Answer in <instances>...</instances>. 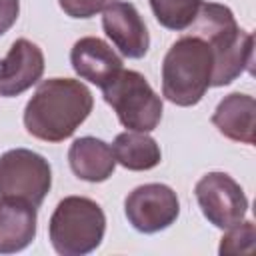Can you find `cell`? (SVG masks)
<instances>
[{
    "mask_svg": "<svg viewBox=\"0 0 256 256\" xmlns=\"http://www.w3.org/2000/svg\"><path fill=\"white\" fill-rule=\"evenodd\" d=\"M20 2L18 0H0V36L6 34L18 20Z\"/></svg>",
    "mask_w": 256,
    "mask_h": 256,
    "instance_id": "19",
    "label": "cell"
},
{
    "mask_svg": "<svg viewBox=\"0 0 256 256\" xmlns=\"http://www.w3.org/2000/svg\"><path fill=\"white\" fill-rule=\"evenodd\" d=\"M196 202L204 218L222 230L242 222L248 210V198L242 186L226 172H208L194 186Z\"/></svg>",
    "mask_w": 256,
    "mask_h": 256,
    "instance_id": "7",
    "label": "cell"
},
{
    "mask_svg": "<svg viewBox=\"0 0 256 256\" xmlns=\"http://www.w3.org/2000/svg\"><path fill=\"white\" fill-rule=\"evenodd\" d=\"M52 186V168L44 156L14 148L0 156V198H16L40 206Z\"/></svg>",
    "mask_w": 256,
    "mask_h": 256,
    "instance_id": "6",
    "label": "cell"
},
{
    "mask_svg": "<svg viewBox=\"0 0 256 256\" xmlns=\"http://www.w3.org/2000/svg\"><path fill=\"white\" fill-rule=\"evenodd\" d=\"M112 152L118 164L134 172L150 170L158 166L162 160L158 142L152 136H148V132H136V130H126L118 134L112 142Z\"/></svg>",
    "mask_w": 256,
    "mask_h": 256,
    "instance_id": "15",
    "label": "cell"
},
{
    "mask_svg": "<svg viewBox=\"0 0 256 256\" xmlns=\"http://www.w3.org/2000/svg\"><path fill=\"white\" fill-rule=\"evenodd\" d=\"M44 74V54L38 44L18 38L0 60V96L12 98L32 88Z\"/></svg>",
    "mask_w": 256,
    "mask_h": 256,
    "instance_id": "10",
    "label": "cell"
},
{
    "mask_svg": "<svg viewBox=\"0 0 256 256\" xmlns=\"http://www.w3.org/2000/svg\"><path fill=\"white\" fill-rule=\"evenodd\" d=\"M104 232V210L86 196L62 198L48 222L50 244L62 256H84L94 252L102 244Z\"/></svg>",
    "mask_w": 256,
    "mask_h": 256,
    "instance_id": "4",
    "label": "cell"
},
{
    "mask_svg": "<svg viewBox=\"0 0 256 256\" xmlns=\"http://www.w3.org/2000/svg\"><path fill=\"white\" fill-rule=\"evenodd\" d=\"M254 240H256V228L252 220H242L228 228V232L220 240L218 252L224 254H250L254 250Z\"/></svg>",
    "mask_w": 256,
    "mask_h": 256,
    "instance_id": "17",
    "label": "cell"
},
{
    "mask_svg": "<svg viewBox=\"0 0 256 256\" xmlns=\"http://www.w3.org/2000/svg\"><path fill=\"white\" fill-rule=\"evenodd\" d=\"M188 28V34L202 38L212 50V86H228L242 72H252L254 38L236 24V18L228 6L200 2L196 18Z\"/></svg>",
    "mask_w": 256,
    "mask_h": 256,
    "instance_id": "2",
    "label": "cell"
},
{
    "mask_svg": "<svg viewBox=\"0 0 256 256\" xmlns=\"http://www.w3.org/2000/svg\"><path fill=\"white\" fill-rule=\"evenodd\" d=\"M70 64L82 80H88L100 88L122 70V58L96 36H84L72 46Z\"/></svg>",
    "mask_w": 256,
    "mask_h": 256,
    "instance_id": "11",
    "label": "cell"
},
{
    "mask_svg": "<svg viewBox=\"0 0 256 256\" xmlns=\"http://www.w3.org/2000/svg\"><path fill=\"white\" fill-rule=\"evenodd\" d=\"M36 238V206L16 198H0V254L24 250Z\"/></svg>",
    "mask_w": 256,
    "mask_h": 256,
    "instance_id": "12",
    "label": "cell"
},
{
    "mask_svg": "<svg viewBox=\"0 0 256 256\" xmlns=\"http://www.w3.org/2000/svg\"><path fill=\"white\" fill-rule=\"evenodd\" d=\"M94 98L88 86L74 78H48L38 84L24 108L28 134L44 142H62L92 112Z\"/></svg>",
    "mask_w": 256,
    "mask_h": 256,
    "instance_id": "1",
    "label": "cell"
},
{
    "mask_svg": "<svg viewBox=\"0 0 256 256\" xmlns=\"http://www.w3.org/2000/svg\"><path fill=\"white\" fill-rule=\"evenodd\" d=\"M214 56L198 36L178 38L162 62V94L176 106H194L212 86Z\"/></svg>",
    "mask_w": 256,
    "mask_h": 256,
    "instance_id": "3",
    "label": "cell"
},
{
    "mask_svg": "<svg viewBox=\"0 0 256 256\" xmlns=\"http://www.w3.org/2000/svg\"><path fill=\"white\" fill-rule=\"evenodd\" d=\"M254 118L256 100L250 94L232 92L218 102L212 114V124L230 140L254 144Z\"/></svg>",
    "mask_w": 256,
    "mask_h": 256,
    "instance_id": "14",
    "label": "cell"
},
{
    "mask_svg": "<svg viewBox=\"0 0 256 256\" xmlns=\"http://www.w3.org/2000/svg\"><path fill=\"white\" fill-rule=\"evenodd\" d=\"M102 28L122 56L134 60L146 56L150 34L132 2L116 0L114 4H110L102 16Z\"/></svg>",
    "mask_w": 256,
    "mask_h": 256,
    "instance_id": "9",
    "label": "cell"
},
{
    "mask_svg": "<svg viewBox=\"0 0 256 256\" xmlns=\"http://www.w3.org/2000/svg\"><path fill=\"white\" fill-rule=\"evenodd\" d=\"M202 0H150V8L160 26L168 30H186L200 8Z\"/></svg>",
    "mask_w": 256,
    "mask_h": 256,
    "instance_id": "16",
    "label": "cell"
},
{
    "mask_svg": "<svg viewBox=\"0 0 256 256\" xmlns=\"http://www.w3.org/2000/svg\"><path fill=\"white\" fill-rule=\"evenodd\" d=\"M124 212L134 230L142 234H156L176 222L180 202L170 186L152 182L134 188L126 196Z\"/></svg>",
    "mask_w": 256,
    "mask_h": 256,
    "instance_id": "8",
    "label": "cell"
},
{
    "mask_svg": "<svg viewBox=\"0 0 256 256\" xmlns=\"http://www.w3.org/2000/svg\"><path fill=\"white\" fill-rule=\"evenodd\" d=\"M60 8L70 18H92L104 12L116 0H58Z\"/></svg>",
    "mask_w": 256,
    "mask_h": 256,
    "instance_id": "18",
    "label": "cell"
},
{
    "mask_svg": "<svg viewBox=\"0 0 256 256\" xmlns=\"http://www.w3.org/2000/svg\"><path fill=\"white\" fill-rule=\"evenodd\" d=\"M68 164L72 172L86 182H104L116 168L112 146L94 136L76 138L68 150Z\"/></svg>",
    "mask_w": 256,
    "mask_h": 256,
    "instance_id": "13",
    "label": "cell"
},
{
    "mask_svg": "<svg viewBox=\"0 0 256 256\" xmlns=\"http://www.w3.org/2000/svg\"><path fill=\"white\" fill-rule=\"evenodd\" d=\"M102 94L124 128L152 132L160 124L162 98L140 72L122 68L102 86Z\"/></svg>",
    "mask_w": 256,
    "mask_h": 256,
    "instance_id": "5",
    "label": "cell"
}]
</instances>
